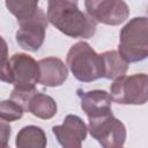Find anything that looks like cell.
I'll list each match as a JSON object with an SVG mask.
<instances>
[{"instance_id":"1","label":"cell","mask_w":148,"mask_h":148,"mask_svg":"<svg viewBox=\"0 0 148 148\" xmlns=\"http://www.w3.org/2000/svg\"><path fill=\"white\" fill-rule=\"evenodd\" d=\"M46 17L60 32L72 38H91L97 29V23L79 9L77 1H49Z\"/></svg>"},{"instance_id":"2","label":"cell","mask_w":148,"mask_h":148,"mask_svg":"<svg viewBox=\"0 0 148 148\" xmlns=\"http://www.w3.org/2000/svg\"><path fill=\"white\" fill-rule=\"evenodd\" d=\"M118 53L127 62L145 60L148 56V18L134 17L119 34Z\"/></svg>"},{"instance_id":"3","label":"cell","mask_w":148,"mask_h":148,"mask_svg":"<svg viewBox=\"0 0 148 148\" xmlns=\"http://www.w3.org/2000/svg\"><path fill=\"white\" fill-rule=\"evenodd\" d=\"M66 65L74 77L81 82H91L103 77L102 57L86 42H77L71 46Z\"/></svg>"},{"instance_id":"4","label":"cell","mask_w":148,"mask_h":148,"mask_svg":"<svg viewBox=\"0 0 148 148\" xmlns=\"http://www.w3.org/2000/svg\"><path fill=\"white\" fill-rule=\"evenodd\" d=\"M112 102L125 105H143L148 99V76L145 73L123 76L110 86Z\"/></svg>"},{"instance_id":"5","label":"cell","mask_w":148,"mask_h":148,"mask_svg":"<svg viewBox=\"0 0 148 148\" xmlns=\"http://www.w3.org/2000/svg\"><path fill=\"white\" fill-rule=\"evenodd\" d=\"M88 131L102 148L123 147L126 140V127L112 113L89 119Z\"/></svg>"},{"instance_id":"6","label":"cell","mask_w":148,"mask_h":148,"mask_svg":"<svg viewBox=\"0 0 148 148\" xmlns=\"http://www.w3.org/2000/svg\"><path fill=\"white\" fill-rule=\"evenodd\" d=\"M17 23L18 30L15 35L17 44L23 50L30 52L38 51L44 43L45 32L49 24L46 14L40 8H38L32 16Z\"/></svg>"},{"instance_id":"7","label":"cell","mask_w":148,"mask_h":148,"mask_svg":"<svg viewBox=\"0 0 148 148\" xmlns=\"http://www.w3.org/2000/svg\"><path fill=\"white\" fill-rule=\"evenodd\" d=\"M84 7L96 23L108 25H119L130 15V8L123 0H87Z\"/></svg>"},{"instance_id":"8","label":"cell","mask_w":148,"mask_h":148,"mask_svg":"<svg viewBox=\"0 0 148 148\" xmlns=\"http://www.w3.org/2000/svg\"><path fill=\"white\" fill-rule=\"evenodd\" d=\"M9 67L12 83L15 89H35L39 81V66L31 56L25 53H15L9 59Z\"/></svg>"},{"instance_id":"9","label":"cell","mask_w":148,"mask_h":148,"mask_svg":"<svg viewBox=\"0 0 148 148\" xmlns=\"http://www.w3.org/2000/svg\"><path fill=\"white\" fill-rule=\"evenodd\" d=\"M52 133L64 148H77L86 140L88 127L80 117L67 114L61 125L52 127Z\"/></svg>"},{"instance_id":"10","label":"cell","mask_w":148,"mask_h":148,"mask_svg":"<svg viewBox=\"0 0 148 148\" xmlns=\"http://www.w3.org/2000/svg\"><path fill=\"white\" fill-rule=\"evenodd\" d=\"M77 96L81 101V109L87 114L88 119L103 117L111 114V103L112 99L105 90H89L82 91L77 90Z\"/></svg>"},{"instance_id":"11","label":"cell","mask_w":148,"mask_h":148,"mask_svg":"<svg viewBox=\"0 0 148 148\" xmlns=\"http://www.w3.org/2000/svg\"><path fill=\"white\" fill-rule=\"evenodd\" d=\"M39 83L44 87H59L68 77V68L64 61L56 57L43 58L38 61Z\"/></svg>"},{"instance_id":"12","label":"cell","mask_w":148,"mask_h":148,"mask_svg":"<svg viewBox=\"0 0 148 148\" xmlns=\"http://www.w3.org/2000/svg\"><path fill=\"white\" fill-rule=\"evenodd\" d=\"M57 109V103L51 96L37 90L30 97L24 112H30L40 119H51L56 116Z\"/></svg>"},{"instance_id":"13","label":"cell","mask_w":148,"mask_h":148,"mask_svg":"<svg viewBox=\"0 0 148 148\" xmlns=\"http://www.w3.org/2000/svg\"><path fill=\"white\" fill-rule=\"evenodd\" d=\"M103 61V77L108 80H117L125 76L128 64L120 57L118 51L111 50L101 53Z\"/></svg>"},{"instance_id":"14","label":"cell","mask_w":148,"mask_h":148,"mask_svg":"<svg viewBox=\"0 0 148 148\" xmlns=\"http://www.w3.org/2000/svg\"><path fill=\"white\" fill-rule=\"evenodd\" d=\"M15 145L16 148H46L47 138L40 127L29 125L18 131Z\"/></svg>"},{"instance_id":"15","label":"cell","mask_w":148,"mask_h":148,"mask_svg":"<svg viewBox=\"0 0 148 148\" xmlns=\"http://www.w3.org/2000/svg\"><path fill=\"white\" fill-rule=\"evenodd\" d=\"M7 9L21 22L30 16H32L38 9V1L36 0H24V1H13L8 0L5 2Z\"/></svg>"},{"instance_id":"16","label":"cell","mask_w":148,"mask_h":148,"mask_svg":"<svg viewBox=\"0 0 148 148\" xmlns=\"http://www.w3.org/2000/svg\"><path fill=\"white\" fill-rule=\"evenodd\" d=\"M23 109L12 99H5L0 102V119L10 123L16 121L23 116Z\"/></svg>"},{"instance_id":"17","label":"cell","mask_w":148,"mask_h":148,"mask_svg":"<svg viewBox=\"0 0 148 148\" xmlns=\"http://www.w3.org/2000/svg\"><path fill=\"white\" fill-rule=\"evenodd\" d=\"M0 81L12 83L8 46H7V43L2 36H0Z\"/></svg>"},{"instance_id":"18","label":"cell","mask_w":148,"mask_h":148,"mask_svg":"<svg viewBox=\"0 0 148 148\" xmlns=\"http://www.w3.org/2000/svg\"><path fill=\"white\" fill-rule=\"evenodd\" d=\"M12 134V128L8 123L0 119V143H8V140Z\"/></svg>"},{"instance_id":"19","label":"cell","mask_w":148,"mask_h":148,"mask_svg":"<svg viewBox=\"0 0 148 148\" xmlns=\"http://www.w3.org/2000/svg\"><path fill=\"white\" fill-rule=\"evenodd\" d=\"M0 148H10L8 143H0Z\"/></svg>"},{"instance_id":"20","label":"cell","mask_w":148,"mask_h":148,"mask_svg":"<svg viewBox=\"0 0 148 148\" xmlns=\"http://www.w3.org/2000/svg\"><path fill=\"white\" fill-rule=\"evenodd\" d=\"M116 148H123V147H116Z\"/></svg>"},{"instance_id":"21","label":"cell","mask_w":148,"mask_h":148,"mask_svg":"<svg viewBox=\"0 0 148 148\" xmlns=\"http://www.w3.org/2000/svg\"><path fill=\"white\" fill-rule=\"evenodd\" d=\"M77 148H81V147H77Z\"/></svg>"}]
</instances>
